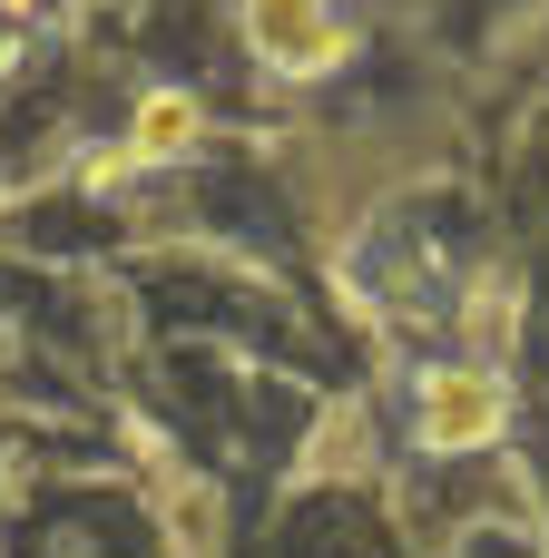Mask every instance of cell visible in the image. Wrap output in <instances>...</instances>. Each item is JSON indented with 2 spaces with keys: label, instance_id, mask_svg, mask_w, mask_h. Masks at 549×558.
Here are the masks:
<instances>
[{
  "label": "cell",
  "instance_id": "cell-4",
  "mask_svg": "<svg viewBox=\"0 0 549 558\" xmlns=\"http://www.w3.org/2000/svg\"><path fill=\"white\" fill-rule=\"evenodd\" d=\"M462 558H530V549H521V539H501V530H491V539H472V549H462Z\"/></svg>",
  "mask_w": 549,
  "mask_h": 558
},
{
  "label": "cell",
  "instance_id": "cell-2",
  "mask_svg": "<svg viewBox=\"0 0 549 558\" xmlns=\"http://www.w3.org/2000/svg\"><path fill=\"white\" fill-rule=\"evenodd\" d=\"M255 432H265V441H295V432H305V392H295V383H265V392H255Z\"/></svg>",
  "mask_w": 549,
  "mask_h": 558
},
{
  "label": "cell",
  "instance_id": "cell-3",
  "mask_svg": "<svg viewBox=\"0 0 549 558\" xmlns=\"http://www.w3.org/2000/svg\"><path fill=\"white\" fill-rule=\"evenodd\" d=\"M29 235H39V245H98V226H88L79 206H29Z\"/></svg>",
  "mask_w": 549,
  "mask_h": 558
},
{
  "label": "cell",
  "instance_id": "cell-1",
  "mask_svg": "<svg viewBox=\"0 0 549 558\" xmlns=\"http://www.w3.org/2000/svg\"><path fill=\"white\" fill-rule=\"evenodd\" d=\"M275 558H393V539H383V520H373L363 500L324 490V500H305V510L285 520Z\"/></svg>",
  "mask_w": 549,
  "mask_h": 558
}]
</instances>
